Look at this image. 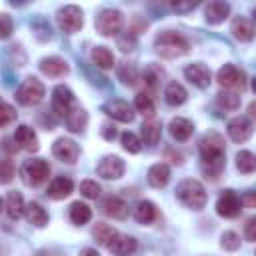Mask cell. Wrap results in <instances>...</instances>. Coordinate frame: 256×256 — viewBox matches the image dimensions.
<instances>
[{
  "label": "cell",
  "mask_w": 256,
  "mask_h": 256,
  "mask_svg": "<svg viewBox=\"0 0 256 256\" xmlns=\"http://www.w3.org/2000/svg\"><path fill=\"white\" fill-rule=\"evenodd\" d=\"M240 202H242L246 208H256V192H246V194L240 198Z\"/></svg>",
  "instance_id": "obj_48"
},
{
  "label": "cell",
  "mask_w": 256,
  "mask_h": 256,
  "mask_svg": "<svg viewBox=\"0 0 256 256\" xmlns=\"http://www.w3.org/2000/svg\"><path fill=\"white\" fill-rule=\"evenodd\" d=\"M216 80L222 88H228V90H244L246 88V74L240 68H236L234 64H224L218 70Z\"/></svg>",
  "instance_id": "obj_7"
},
{
  "label": "cell",
  "mask_w": 256,
  "mask_h": 256,
  "mask_svg": "<svg viewBox=\"0 0 256 256\" xmlns=\"http://www.w3.org/2000/svg\"><path fill=\"white\" fill-rule=\"evenodd\" d=\"M58 24H60V28H62L64 32H68V34L78 32V30L82 28V24H84L82 10H80L78 6H72V4L60 8V10H58Z\"/></svg>",
  "instance_id": "obj_8"
},
{
  "label": "cell",
  "mask_w": 256,
  "mask_h": 256,
  "mask_svg": "<svg viewBox=\"0 0 256 256\" xmlns=\"http://www.w3.org/2000/svg\"><path fill=\"white\" fill-rule=\"evenodd\" d=\"M102 110H104L110 118H114V120H118V122H132V120H134V110H132V106H130L128 102H124V100H110V102H106V104L102 106Z\"/></svg>",
  "instance_id": "obj_15"
},
{
  "label": "cell",
  "mask_w": 256,
  "mask_h": 256,
  "mask_svg": "<svg viewBox=\"0 0 256 256\" xmlns=\"http://www.w3.org/2000/svg\"><path fill=\"white\" fill-rule=\"evenodd\" d=\"M40 70L46 76L60 78V76H66L68 74V64H66V60H62L58 56H48V58H42L40 60Z\"/></svg>",
  "instance_id": "obj_19"
},
{
  "label": "cell",
  "mask_w": 256,
  "mask_h": 256,
  "mask_svg": "<svg viewBox=\"0 0 256 256\" xmlns=\"http://www.w3.org/2000/svg\"><path fill=\"white\" fill-rule=\"evenodd\" d=\"M134 108H136L142 116H146V118L152 120V116H154V100H152V96H150L148 92L136 94V98H134Z\"/></svg>",
  "instance_id": "obj_36"
},
{
  "label": "cell",
  "mask_w": 256,
  "mask_h": 256,
  "mask_svg": "<svg viewBox=\"0 0 256 256\" xmlns=\"http://www.w3.org/2000/svg\"><path fill=\"white\" fill-rule=\"evenodd\" d=\"M248 116H250L252 120H256V102H252V104L248 106Z\"/></svg>",
  "instance_id": "obj_52"
},
{
  "label": "cell",
  "mask_w": 256,
  "mask_h": 256,
  "mask_svg": "<svg viewBox=\"0 0 256 256\" xmlns=\"http://www.w3.org/2000/svg\"><path fill=\"white\" fill-rule=\"evenodd\" d=\"M240 198L232 192V190H224L220 196H218V202H216V212L224 218H236L240 214Z\"/></svg>",
  "instance_id": "obj_12"
},
{
  "label": "cell",
  "mask_w": 256,
  "mask_h": 256,
  "mask_svg": "<svg viewBox=\"0 0 256 256\" xmlns=\"http://www.w3.org/2000/svg\"><path fill=\"white\" fill-rule=\"evenodd\" d=\"M232 34H234V38L240 40V42H250V40L254 38V34H256V28H254V24H252L250 20H246V18H236V20L232 22Z\"/></svg>",
  "instance_id": "obj_24"
},
{
  "label": "cell",
  "mask_w": 256,
  "mask_h": 256,
  "mask_svg": "<svg viewBox=\"0 0 256 256\" xmlns=\"http://www.w3.org/2000/svg\"><path fill=\"white\" fill-rule=\"evenodd\" d=\"M184 76H186V80H188L190 84H194L196 88H208V86H210V80H212L210 70H208L204 64H200V62H194V64L186 66V68H184Z\"/></svg>",
  "instance_id": "obj_14"
},
{
  "label": "cell",
  "mask_w": 256,
  "mask_h": 256,
  "mask_svg": "<svg viewBox=\"0 0 256 256\" xmlns=\"http://www.w3.org/2000/svg\"><path fill=\"white\" fill-rule=\"evenodd\" d=\"M244 236H246V240L256 242V216H252V218L246 220V224H244Z\"/></svg>",
  "instance_id": "obj_45"
},
{
  "label": "cell",
  "mask_w": 256,
  "mask_h": 256,
  "mask_svg": "<svg viewBox=\"0 0 256 256\" xmlns=\"http://www.w3.org/2000/svg\"><path fill=\"white\" fill-rule=\"evenodd\" d=\"M100 208H102V212L106 216H112L116 220H124L128 216V204L122 198H118V196H106L102 200Z\"/></svg>",
  "instance_id": "obj_18"
},
{
  "label": "cell",
  "mask_w": 256,
  "mask_h": 256,
  "mask_svg": "<svg viewBox=\"0 0 256 256\" xmlns=\"http://www.w3.org/2000/svg\"><path fill=\"white\" fill-rule=\"evenodd\" d=\"M168 132L172 138H176L178 142H184L192 136L194 132V124L188 120V118H172L170 124H168Z\"/></svg>",
  "instance_id": "obj_20"
},
{
  "label": "cell",
  "mask_w": 256,
  "mask_h": 256,
  "mask_svg": "<svg viewBox=\"0 0 256 256\" xmlns=\"http://www.w3.org/2000/svg\"><path fill=\"white\" fill-rule=\"evenodd\" d=\"M102 136H104L106 140H114V138L118 136V132H116V128H114V126L106 124V126H102Z\"/></svg>",
  "instance_id": "obj_49"
},
{
  "label": "cell",
  "mask_w": 256,
  "mask_h": 256,
  "mask_svg": "<svg viewBox=\"0 0 256 256\" xmlns=\"http://www.w3.org/2000/svg\"><path fill=\"white\" fill-rule=\"evenodd\" d=\"M134 218L140 224H150L156 220V206L150 200H140L134 206Z\"/></svg>",
  "instance_id": "obj_28"
},
{
  "label": "cell",
  "mask_w": 256,
  "mask_h": 256,
  "mask_svg": "<svg viewBox=\"0 0 256 256\" xmlns=\"http://www.w3.org/2000/svg\"><path fill=\"white\" fill-rule=\"evenodd\" d=\"M4 208H6V214L12 220H18L24 214V210H26V204L22 200V194L16 192V190H10L6 194V198H4Z\"/></svg>",
  "instance_id": "obj_21"
},
{
  "label": "cell",
  "mask_w": 256,
  "mask_h": 256,
  "mask_svg": "<svg viewBox=\"0 0 256 256\" xmlns=\"http://www.w3.org/2000/svg\"><path fill=\"white\" fill-rule=\"evenodd\" d=\"M216 104H218V108H222L226 112H234V110L240 108V96L236 92L226 90V92H220L216 96Z\"/></svg>",
  "instance_id": "obj_35"
},
{
  "label": "cell",
  "mask_w": 256,
  "mask_h": 256,
  "mask_svg": "<svg viewBox=\"0 0 256 256\" xmlns=\"http://www.w3.org/2000/svg\"><path fill=\"white\" fill-rule=\"evenodd\" d=\"M16 98H18V102L24 104V106H36V104H40L42 98H44V84H42L38 78L28 76V78L20 84V88L16 90Z\"/></svg>",
  "instance_id": "obj_5"
},
{
  "label": "cell",
  "mask_w": 256,
  "mask_h": 256,
  "mask_svg": "<svg viewBox=\"0 0 256 256\" xmlns=\"http://www.w3.org/2000/svg\"><path fill=\"white\" fill-rule=\"evenodd\" d=\"M228 14H230V4H226V2H210L204 10L208 24H220L228 18Z\"/></svg>",
  "instance_id": "obj_23"
},
{
  "label": "cell",
  "mask_w": 256,
  "mask_h": 256,
  "mask_svg": "<svg viewBox=\"0 0 256 256\" xmlns=\"http://www.w3.org/2000/svg\"><path fill=\"white\" fill-rule=\"evenodd\" d=\"M72 190H74V182L68 176H58V178H54L50 182L46 194L52 200H64V198H68L72 194Z\"/></svg>",
  "instance_id": "obj_17"
},
{
  "label": "cell",
  "mask_w": 256,
  "mask_h": 256,
  "mask_svg": "<svg viewBox=\"0 0 256 256\" xmlns=\"http://www.w3.org/2000/svg\"><path fill=\"white\" fill-rule=\"evenodd\" d=\"M136 240L132 236H116V240L110 244V252L116 254V256H130L134 250H136Z\"/></svg>",
  "instance_id": "obj_31"
},
{
  "label": "cell",
  "mask_w": 256,
  "mask_h": 256,
  "mask_svg": "<svg viewBox=\"0 0 256 256\" xmlns=\"http://www.w3.org/2000/svg\"><path fill=\"white\" fill-rule=\"evenodd\" d=\"M164 98H166V102H168L170 106H180V104L186 102L188 92H186V88H184L182 84L170 82V84L166 86V90H164Z\"/></svg>",
  "instance_id": "obj_30"
},
{
  "label": "cell",
  "mask_w": 256,
  "mask_h": 256,
  "mask_svg": "<svg viewBox=\"0 0 256 256\" xmlns=\"http://www.w3.org/2000/svg\"><path fill=\"white\" fill-rule=\"evenodd\" d=\"M122 148H124L126 152H130V154H138L140 148H142V142H140V138H138L136 134L124 132V134H122Z\"/></svg>",
  "instance_id": "obj_39"
},
{
  "label": "cell",
  "mask_w": 256,
  "mask_h": 256,
  "mask_svg": "<svg viewBox=\"0 0 256 256\" xmlns=\"http://www.w3.org/2000/svg\"><path fill=\"white\" fill-rule=\"evenodd\" d=\"M20 174L28 186H40L50 176V164L42 158H30L22 164Z\"/></svg>",
  "instance_id": "obj_4"
},
{
  "label": "cell",
  "mask_w": 256,
  "mask_h": 256,
  "mask_svg": "<svg viewBox=\"0 0 256 256\" xmlns=\"http://www.w3.org/2000/svg\"><path fill=\"white\" fill-rule=\"evenodd\" d=\"M52 154L60 160V162H66V164H74L80 156V148L74 140L70 138H58L54 144H52Z\"/></svg>",
  "instance_id": "obj_11"
},
{
  "label": "cell",
  "mask_w": 256,
  "mask_h": 256,
  "mask_svg": "<svg viewBox=\"0 0 256 256\" xmlns=\"http://www.w3.org/2000/svg\"><path fill=\"white\" fill-rule=\"evenodd\" d=\"M196 4H198V2H172V8H174L176 12H188V10L196 8Z\"/></svg>",
  "instance_id": "obj_47"
},
{
  "label": "cell",
  "mask_w": 256,
  "mask_h": 256,
  "mask_svg": "<svg viewBox=\"0 0 256 256\" xmlns=\"http://www.w3.org/2000/svg\"><path fill=\"white\" fill-rule=\"evenodd\" d=\"M252 14H254V20H256V8H254V12H252Z\"/></svg>",
  "instance_id": "obj_54"
},
{
  "label": "cell",
  "mask_w": 256,
  "mask_h": 256,
  "mask_svg": "<svg viewBox=\"0 0 256 256\" xmlns=\"http://www.w3.org/2000/svg\"><path fill=\"white\" fill-rule=\"evenodd\" d=\"M252 122L248 116H234L228 122V136L234 142H246L252 136Z\"/></svg>",
  "instance_id": "obj_13"
},
{
  "label": "cell",
  "mask_w": 256,
  "mask_h": 256,
  "mask_svg": "<svg viewBox=\"0 0 256 256\" xmlns=\"http://www.w3.org/2000/svg\"><path fill=\"white\" fill-rule=\"evenodd\" d=\"M220 246H222L224 250L234 252V250L240 248V236H238L236 232H232V230H226V232L220 236Z\"/></svg>",
  "instance_id": "obj_40"
},
{
  "label": "cell",
  "mask_w": 256,
  "mask_h": 256,
  "mask_svg": "<svg viewBox=\"0 0 256 256\" xmlns=\"http://www.w3.org/2000/svg\"><path fill=\"white\" fill-rule=\"evenodd\" d=\"M14 118H16V110L12 108V104L4 102V104H2V122H0V124H2V128H6Z\"/></svg>",
  "instance_id": "obj_43"
},
{
  "label": "cell",
  "mask_w": 256,
  "mask_h": 256,
  "mask_svg": "<svg viewBox=\"0 0 256 256\" xmlns=\"http://www.w3.org/2000/svg\"><path fill=\"white\" fill-rule=\"evenodd\" d=\"M124 170L126 166L120 156H104L96 166L98 176H102L104 180H118L124 174Z\"/></svg>",
  "instance_id": "obj_10"
},
{
  "label": "cell",
  "mask_w": 256,
  "mask_h": 256,
  "mask_svg": "<svg viewBox=\"0 0 256 256\" xmlns=\"http://www.w3.org/2000/svg\"><path fill=\"white\" fill-rule=\"evenodd\" d=\"M80 192L86 198H98L100 196V186L94 180H82L80 182Z\"/></svg>",
  "instance_id": "obj_41"
},
{
  "label": "cell",
  "mask_w": 256,
  "mask_h": 256,
  "mask_svg": "<svg viewBox=\"0 0 256 256\" xmlns=\"http://www.w3.org/2000/svg\"><path fill=\"white\" fill-rule=\"evenodd\" d=\"M4 150L12 154V152H16V150H18V146H14V144H12V140H8V138H4Z\"/></svg>",
  "instance_id": "obj_50"
},
{
  "label": "cell",
  "mask_w": 256,
  "mask_h": 256,
  "mask_svg": "<svg viewBox=\"0 0 256 256\" xmlns=\"http://www.w3.org/2000/svg\"><path fill=\"white\" fill-rule=\"evenodd\" d=\"M14 174H16V170H14L12 162H10L8 158H4V160H2V172H0V176H2V184H8V182L12 180Z\"/></svg>",
  "instance_id": "obj_44"
},
{
  "label": "cell",
  "mask_w": 256,
  "mask_h": 256,
  "mask_svg": "<svg viewBox=\"0 0 256 256\" xmlns=\"http://www.w3.org/2000/svg\"><path fill=\"white\" fill-rule=\"evenodd\" d=\"M92 62L98 68L108 70V68L114 66V56H112V52L106 46H96V48H92Z\"/></svg>",
  "instance_id": "obj_34"
},
{
  "label": "cell",
  "mask_w": 256,
  "mask_h": 256,
  "mask_svg": "<svg viewBox=\"0 0 256 256\" xmlns=\"http://www.w3.org/2000/svg\"><path fill=\"white\" fill-rule=\"evenodd\" d=\"M154 48L162 58H178L190 50V44L182 34H178L174 30H164L156 36Z\"/></svg>",
  "instance_id": "obj_2"
},
{
  "label": "cell",
  "mask_w": 256,
  "mask_h": 256,
  "mask_svg": "<svg viewBox=\"0 0 256 256\" xmlns=\"http://www.w3.org/2000/svg\"><path fill=\"white\" fill-rule=\"evenodd\" d=\"M134 46H136V34L134 32H126L124 36L118 38V48L122 52H132Z\"/></svg>",
  "instance_id": "obj_42"
},
{
  "label": "cell",
  "mask_w": 256,
  "mask_h": 256,
  "mask_svg": "<svg viewBox=\"0 0 256 256\" xmlns=\"http://www.w3.org/2000/svg\"><path fill=\"white\" fill-rule=\"evenodd\" d=\"M140 134H142V140L152 146V144H156V142L160 140V136H162V126H160V122H156V120H148V122L142 124Z\"/></svg>",
  "instance_id": "obj_33"
},
{
  "label": "cell",
  "mask_w": 256,
  "mask_h": 256,
  "mask_svg": "<svg viewBox=\"0 0 256 256\" xmlns=\"http://www.w3.org/2000/svg\"><path fill=\"white\" fill-rule=\"evenodd\" d=\"M92 236L96 238V242H98L100 246H106V248H110V244L116 240L118 232H116V228H112L110 224L98 222V224L92 228Z\"/></svg>",
  "instance_id": "obj_27"
},
{
  "label": "cell",
  "mask_w": 256,
  "mask_h": 256,
  "mask_svg": "<svg viewBox=\"0 0 256 256\" xmlns=\"http://www.w3.org/2000/svg\"><path fill=\"white\" fill-rule=\"evenodd\" d=\"M118 78L124 82V84H128V86H134L136 82H138V70H136V66L134 64H120V68H118Z\"/></svg>",
  "instance_id": "obj_38"
},
{
  "label": "cell",
  "mask_w": 256,
  "mask_h": 256,
  "mask_svg": "<svg viewBox=\"0 0 256 256\" xmlns=\"http://www.w3.org/2000/svg\"><path fill=\"white\" fill-rule=\"evenodd\" d=\"M252 90H254V92H256V78H254V80H252Z\"/></svg>",
  "instance_id": "obj_53"
},
{
  "label": "cell",
  "mask_w": 256,
  "mask_h": 256,
  "mask_svg": "<svg viewBox=\"0 0 256 256\" xmlns=\"http://www.w3.org/2000/svg\"><path fill=\"white\" fill-rule=\"evenodd\" d=\"M90 218H92V210H90L88 204H84V202H80V200L70 204V220H72V224L82 226V224H86Z\"/></svg>",
  "instance_id": "obj_32"
},
{
  "label": "cell",
  "mask_w": 256,
  "mask_h": 256,
  "mask_svg": "<svg viewBox=\"0 0 256 256\" xmlns=\"http://www.w3.org/2000/svg\"><path fill=\"white\" fill-rule=\"evenodd\" d=\"M80 256H100V254H98V252H96L94 248H84Z\"/></svg>",
  "instance_id": "obj_51"
},
{
  "label": "cell",
  "mask_w": 256,
  "mask_h": 256,
  "mask_svg": "<svg viewBox=\"0 0 256 256\" xmlns=\"http://www.w3.org/2000/svg\"><path fill=\"white\" fill-rule=\"evenodd\" d=\"M236 168L242 172V174H252L256 172V156L248 150H240L236 154Z\"/></svg>",
  "instance_id": "obj_37"
},
{
  "label": "cell",
  "mask_w": 256,
  "mask_h": 256,
  "mask_svg": "<svg viewBox=\"0 0 256 256\" xmlns=\"http://www.w3.org/2000/svg\"><path fill=\"white\" fill-rule=\"evenodd\" d=\"M72 108H74V94H72V90L68 86H64V84L56 86L54 92H52V110H54V114L60 116V118H66Z\"/></svg>",
  "instance_id": "obj_9"
},
{
  "label": "cell",
  "mask_w": 256,
  "mask_h": 256,
  "mask_svg": "<svg viewBox=\"0 0 256 256\" xmlns=\"http://www.w3.org/2000/svg\"><path fill=\"white\" fill-rule=\"evenodd\" d=\"M198 148H200V156H202V172L206 174V178L216 180L226 166L224 136L218 132H208L200 138Z\"/></svg>",
  "instance_id": "obj_1"
},
{
  "label": "cell",
  "mask_w": 256,
  "mask_h": 256,
  "mask_svg": "<svg viewBox=\"0 0 256 256\" xmlns=\"http://www.w3.org/2000/svg\"><path fill=\"white\" fill-rule=\"evenodd\" d=\"M88 124V114L82 106H74L70 110V114L66 116V126L70 132H82Z\"/></svg>",
  "instance_id": "obj_26"
},
{
  "label": "cell",
  "mask_w": 256,
  "mask_h": 256,
  "mask_svg": "<svg viewBox=\"0 0 256 256\" xmlns=\"http://www.w3.org/2000/svg\"><path fill=\"white\" fill-rule=\"evenodd\" d=\"M176 196L186 208H192V210H202L204 204H206L204 186L198 180H192V178H186L176 186Z\"/></svg>",
  "instance_id": "obj_3"
},
{
  "label": "cell",
  "mask_w": 256,
  "mask_h": 256,
  "mask_svg": "<svg viewBox=\"0 0 256 256\" xmlns=\"http://www.w3.org/2000/svg\"><path fill=\"white\" fill-rule=\"evenodd\" d=\"M14 142L18 148L22 150H28V152H36L38 150V138H36V132L26 126V124H20L16 130H14Z\"/></svg>",
  "instance_id": "obj_16"
},
{
  "label": "cell",
  "mask_w": 256,
  "mask_h": 256,
  "mask_svg": "<svg viewBox=\"0 0 256 256\" xmlns=\"http://www.w3.org/2000/svg\"><path fill=\"white\" fill-rule=\"evenodd\" d=\"M96 30L102 34V36H116L120 30H122V24H124V18H122V12L120 10H112V8H106L102 10L98 16H96Z\"/></svg>",
  "instance_id": "obj_6"
},
{
  "label": "cell",
  "mask_w": 256,
  "mask_h": 256,
  "mask_svg": "<svg viewBox=\"0 0 256 256\" xmlns=\"http://www.w3.org/2000/svg\"><path fill=\"white\" fill-rule=\"evenodd\" d=\"M0 24H2L0 36H2V38H8V36H10V32H12V22H10V16H8V14H0Z\"/></svg>",
  "instance_id": "obj_46"
},
{
  "label": "cell",
  "mask_w": 256,
  "mask_h": 256,
  "mask_svg": "<svg viewBox=\"0 0 256 256\" xmlns=\"http://www.w3.org/2000/svg\"><path fill=\"white\" fill-rule=\"evenodd\" d=\"M162 76H164V70L158 68L156 64H150V66L144 70L142 80H144V88H146L148 94H154V92L160 88V80H162Z\"/></svg>",
  "instance_id": "obj_25"
},
{
  "label": "cell",
  "mask_w": 256,
  "mask_h": 256,
  "mask_svg": "<svg viewBox=\"0 0 256 256\" xmlns=\"http://www.w3.org/2000/svg\"><path fill=\"white\" fill-rule=\"evenodd\" d=\"M24 214H26V220H28L30 224L38 226V228H42V226L48 224V214H46V210H44L38 202H28Z\"/></svg>",
  "instance_id": "obj_29"
},
{
  "label": "cell",
  "mask_w": 256,
  "mask_h": 256,
  "mask_svg": "<svg viewBox=\"0 0 256 256\" xmlns=\"http://www.w3.org/2000/svg\"><path fill=\"white\" fill-rule=\"evenodd\" d=\"M170 180V168L164 164V162H158V164H152L150 170H148V184L152 188H164Z\"/></svg>",
  "instance_id": "obj_22"
}]
</instances>
